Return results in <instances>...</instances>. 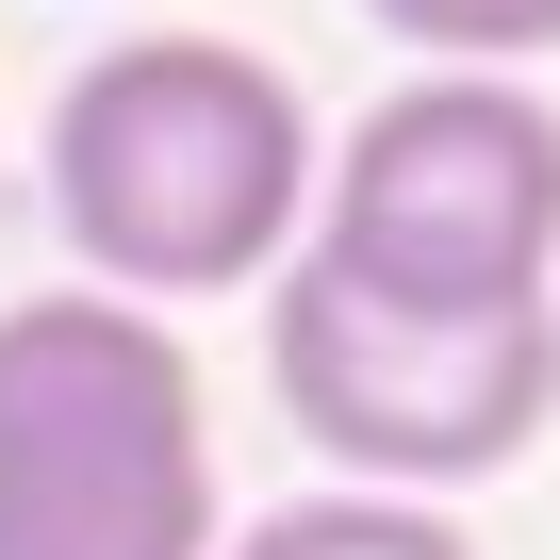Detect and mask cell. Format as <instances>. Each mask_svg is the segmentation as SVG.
I'll use <instances>...</instances> for the list:
<instances>
[{
	"mask_svg": "<svg viewBox=\"0 0 560 560\" xmlns=\"http://www.w3.org/2000/svg\"><path fill=\"white\" fill-rule=\"evenodd\" d=\"M298 264L380 314H560V100L544 83H380L314 149Z\"/></svg>",
	"mask_w": 560,
	"mask_h": 560,
	"instance_id": "obj_3",
	"label": "cell"
},
{
	"mask_svg": "<svg viewBox=\"0 0 560 560\" xmlns=\"http://www.w3.org/2000/svg\"><path fill=\"white\" fill-rule=\"evenodd\" d=\"M34 165H50V231L83 264V298L182 314V298H247L298 264L314 100L231 34H116L67 67Z\"/></svg>",
	"mask_w": 560,
	"mask_h": 560,
	"instance_id": "obj_1",
	"label": "cell"
},
{
	"mask_svg": "<svg viewBox=\"0 0 560 560\" xmlns=\"http://www.w3.org/2000/svg\"><path fill=\"white\" fill-rule=\"evenodd\" d=\"M264 396L330 462V494L445 511L462 478H511L560 412V314H380L347 280H264Z\"/></svg>",
	"mask_w": 560,
	"mask_h": 560,
	"instance_id": "obj_4",
	"label": "cell"
},
{
	"mask_svg": "<svg viewBox=\"0 0 560 560\" xmlns=\"http://www.w3.org/2000/svg\"><path fill=\"white\" fill-rule=\"evenodd\" d=\"M214 560H478V527L462 511H412V494H280Z\"/></svg>",
	"mask_w": 560,
	"mask_h": 560,
	"instance_id": "obj_5",
	"label": "cell"
},
{
	"mask_svg": "<svg viewBox=\"0 0 560 560\" xmlns=\"http://www.w3.org/2000/svg\"><path fill=\"white\" fill-rule=\"evenodd\" d=\"M214 396L198 347L132 298H50L0 314V560H214Z\"/></svg>",
	"mask_w": 560,
	"mask_h": 560,
	"instance_id": "obj_2",
	"label": "cell"
},
{
	"mask_svg": "<svg viewBox=\"0 0 560 560\" xmlns=\"http://www.w3.org/2000/svg\"><path fill=\"white\" fill-rule=\"evenodd\" d=\"M363 18H380L412 67H445V83H527V67L560 50V0H363Z\"/></svg>",
	"mask_w": 560,
	"mask_h": 560,
	"instance_id": "obj_6",
	"label": "cell"
}]
</instances>
